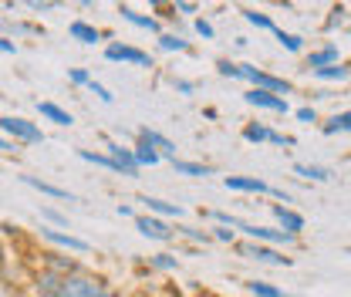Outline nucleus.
I'll use <instances>...</instances> for the list:
<instances>
[{
	"label": "nucleus",
	"mask_w": 351,
	"mask_h": 297,
	"mask_svg": "<svg viewBox=\"0 0 351 297\" xmlns=\"http://www.w3.org/2000/svg\"><path fill=\"white\" fill-rule=\"evenodd\" d=\"M240 78L250 82V88H261V91L280 95V98H287V95L294 91V85H291L287 78H277V75L263 71V68H257V64H240Z\"/></svg>",
	"instance_id": "f257e3e1"
},
{
	"label": "nucleus",
	"mask_w": 351,
	"mask_h": 297,
	"mask_svg": "<svg viewBox=\"0 0 351 297\" xmlns=\"http://www.w3.org/2000/svg\"><path fill=\"white\" fill-rule=\"evenodd\" d=\"M0 132L10 139V142H24V145H38L44 142V132L34 122L21 119V115H3L0 119Z\"/></svg>",
	"instance_id": "f03ea898"
},
{
	"label": "nucleus",
	"mask_w": 351,
	"mask_h": 297,
	"mask_svg": "<svg viewBox=\"0 0 351 297\" xmlns=\"http://www.w3.org/2000/svg\"><path fill=\"white\" fill-rule=\"evenodd\" d=\"M61 297H115V294H108L105 284L88 277V274H68L61 281Z\"/></svg>",
	"instance_id": "7ed1b4c3"
},
{
	"label": "nucleus",
	"mask_w": 351,
	"mask_h": 297,
	"mask_svg": "<svg viewBox=\"0 0 351 297\" xmlns=\"http://www.w3.org/2000/svg\"><path fill=\"white\" fill-rule=\"evenodd\" d=\"M240 254L247 260H257V263H267V267H291L294 257H284L280 247H267V243H254V240H243L240 243Z\"/></svg>",
	"instance_id": "20e7f679"
},
{
	"label": "nucleus",
	"mask_w": 351,
	"mask_h": 297,
	"mask_svg": "<svg viewBox=\"0 0 351 297\" xmlns=\"http://www.w3.org/2000/svg\"><path fill=\"white\" fill-rule=\"evenodd\" d=\"M105 58L108 61H122V64H135V68H152V54L135 47V44H122V41H112L105 47Z\"/></svg>",
	"instance_id": "39448f33"
},
{
	"label": "nucleus",
	"mask_w": 351,
	"mask_h": 297,
	"mask_svg": "<svg viewBox=\"0 0 351 297\" xmlns=\"http://www.w3.org/2000/svg\"><path fill=\"white\" fill-rule=\"evenodd\" d=\"M135 230H138L145 240H156V243H169V240H176V226H169L166 219H159V216H152V213L135 216Z\"/></svg>",
	"instance_id": "423d86ee"
},
{
	"label": "nucleus",
	"mask_w": 351,
	"mask_h": 297,
	"mask_svg": "<svg viewBox=\"0 0 351 297\" xmlns=\"http://www.w3.org/2000/svg\"><path fill=\"white\" fill-rule=\"evenodd\" d=\"M243 102L254 105V108H263V112H277V115H287V112H291L287 98L270 95V91H261V88H247V91H243Z\"/></svg>",
	"instance_id": "0eeeda50"
},
{
	"label": "nucleus",
	"mask_w": 351,
	"mask_h": 297,
	"mask_svg": "<svg viewBox=\"0 0 351 297\" xmlns=\"http://www.w3.org/2000/svg\"><path fill=\"white\" fill-rule=\"evenodd\" d=\"M223 186L230 193H254V196H270V189H274L270 182H263L257 176H226Z\"/></svg>",
	"instance_id": "6e6552de"
},
{
	"label": "nucleus",
	"mask_w": 351,
	"mask_h": 297,
	"mask_svg": "<svg viewBox=\"0 0 351 297\" xmlns=\"http://www.w3.org/2000/svg\"><path fill=\"white\" fill-rule=\"evenodd\" d=\"M331 64H341V51H338V44H321V47H314V51L307 54V61H304L307 71H321V68H331Z\"/></svg>",
	"instance_id": "1a4fd4ad"
},
{
	"label": "nucleus",
	"mask_w": 351,
	"mask_h": 297,
	"mask_svg": "<svg viewBox=\"0 0 351 297\" xmlns=\"http://www.w3.org/2000/svg\"><path fill=\"white\" fill-rule=\"evenodd\" d=\"M41 237L51 240V243H58V247H64V250H71V254H88V250H91L88 240L71 237V233H64V230H58V226H41Z\"/></svg>",
	"instance_id": "9d476101"
},
{
	"label": "nucleus",
	"mask_w": 351,
	"mask_h": 297,
	"mask_svg": "<svg viewBox=\"0 0 351 297\" xmlns=\"http://www.w3.org/2000/svg\"><path fill=\"white\" fill-rule=\"evenodd\" d=\"M138 142H145L149 149H156L162 159H176V142L169 135L156 132V128H142V132H138Z\"/></svg>",
	"instance_id": "9b49d317"
},
{
	"label": "nucleus",
	"mask_w": 351,
	"mask_h": 297,
	"mask_svg": "<svg viewBox=\"0 0 351 297\" xmlns=\"http://www.w3.org/2000/svg\"><path fill=\"white\" fill-rule=\"evenodd\" d=\"M145 210L152 213V216H159V219H182L186 210L179 206V203H169V200H159V196H142L138 200Z\"/></svg>",
	"instance_id": "f8f14e48"
},
{
	"label": "nucleus",
	"mask_w": 351,
	"mask_h": 297,
	"mask_svg": "<svg viewBox=\"0 0 351 297\" xmlns=\"http://www.w3.org/2000/svg\"><path fill=\"white\" fill-rule=\"evenodd\" d=\"M270 213H274V219H277V226H280L284 233L298 237V233L304 230V216L298 210H291V206H270Z\"/></svg>",
	"instance_id": "ddd939ff"
},
{
	"label": "nucleus",
	"mask_w": 351,
	"mask_h": 297,
	"mask_svg": "<svg viewBox=\"0 0 351 297\" xmlns=\"http://www.w3.org/2000/svg\"><path fill=\"white\" fill-rule=\"evenodd\" d=\"M108 149V156L119 163V169L122 176H138V163H135V149H125V145H119V142H108L105 145Z\"/></svg>",
	"instance_id": "4468645a"
},
{
	"label": "nucleus",
	"mask_w": 351,
	"mask_h": 297,
	"mask_svg": "<svg viewBox=\"0 0 351 297\" xmlns=\"http://www.w3.org/2000/svg\"><path fill=\"white\" fill-rule=\"evenodd\" d=\"M21 182L31 186V189H38V193H44V196H51V200H68V203H75V196H71L68 189H61V186H54V182H44L38 176H21Z\"/></svg>",
	"instance_id": "2eb2a0df"
},
{
	"label": "nucleus",
	"mask_w": 351,
	"mask_h": 297,
	"mask_svg": "<svg viewBox=\"0 0 351 297\" xmlns=\"http://www.w3.org/2000/svg\"><path fill=\"white\" fill-rule=\"evenodd\" d=\"M294 176H301L307 182H328L335 172L328 166H317V163H294Z\"/></svg>",
	"instance_id": "dca6fc26"
},
{
	"label": "nucleus",
	"mask_w": 351,
	"mask_h": 297,
	"mask_svg": "<svg viewBox=\"0 0 351 297\" xmlns=\"http://www.w3.org/2000/svg\"><path fill=\"white\" fill-rule=\"evenodd\" d=\"M38 112H41L47 122H54V126H75V115L64 112V108L54 105V102H38Z\"/></svg>",
	"instance_id": "f3484780"
},
{
	"label": "nucleus",
	"mask_w": 351,
	"mask_h": 297,
	"mask_svg": "<svg viewBox=\"0 0 351 297\" xmlns=\"http://www.w3.org/2000/svg\"><path fill=\"white\" fill-rule=\"evenodd\" d=\"M119 14H122V21H129L132 27H142V31H152V34H159V21H156V17H149V14H138V10H132V7H119Z\"/></svg>",
	"instance_id": "a211bd4d"
},
{
	"label": "nucleus",
	"mask_w": 351,
	"mask_h": 297,
	"mask_svg": "<svg viewBox=\"0 0 351 297\" xmlns=\"http://www.w3.org/2000/svg\"><path fill=\"white\" fill-rule=\"evenodd\" d=\"M61 281H64V274L44 270L41 277H38V294L41 297H61Z\"/></svg>",
	"instance_id": "6ab92c4d"
},
{
	"label": "nucleus",
	"mask_w": 351,
	"mask_h": 297,
	"mask_svg": "<svg viewBox=\"0 0 351 297\" xmlns=\"http://www.w3.org/2000/svg\"><path fill=\"white\" fill-rule=\"evenodd\" d=\"M68 34H71L75 41H82V44L101 41V31H98V27H91V24H85V21H71V24H68Z\"/></svg>",
	"instance_id": "aec40b11"
},
{
	"label": "nucleus",
	"mask_w": 351,
	"mask_h": 297,
	"mask_svg": "<svg viewBox=\"0 0 351 297\" xmlns=\"http://www.w3.org/2000/svg\"><path fill=\"white\" fill-rule=\"evenodd\" d=\"M321 132H324V135H345V132H351V108L335 112V115L321 126Z\"/></svg>",
	"instance_id": "412c9836"
},
{
	"label": "nucleus",
	"mask_w": 351,
	"mask_h": 297,
	"mask_svg": "<svg viewBox=\"0 0 351 297\" xmlns=\"http://www.w3.org/2000/svg\"><path fill=\"white\" fill-rule=\"evenodd\" d=\"M311 75H314L317 82H338V85H341V82L351 78V68L348 64H331V68H321V71H311Z\"/></svg>",
	"instance_id": "4be33fe9"
},
{
	"label": "nucleus",
	"mask_w": 351,
	"mask_h": 297,
	"mask_svg": "<svg viewBox=\"0 0 351 297\" xmlns=\"http://www.w3.org/2000/svg\"><path fill=\"white\" fill-rule=\"evenodd\" d=\"M274 38H277V44H280L284 51H291V54H301V51H304V38H301V34H294V31L277 27V31H274Z\"/></svg>",
	"instance_id": "5701e85b"
},
{
	"label": "nucleus",
	"mask_w": 351,
	"mask_h": 297,
	"mask_svg": "<svg viewBox=\"0 0 351 297\" xmlns=\"http://www.w3.org/2000/svg\"><path fill=\"white\" fill-rule=\"evenodd\" d=\"M173 169L179 176H189V179H206L210 176V166H203V163H186V159H173Z\"/></svg>",
	"instance_id": "b1692460"
},
{
	"label": "nucleus",
	"mask_w": 351,
	"mask_h": 297,
	"mask_svg": "<svg viewBox=\"0 0 351 297\" xmlns=\"http://www.w3.org/2000/svg\"><path fill=\"white\" fill-rule=\"evenodd\" d=\"M78 156H82V159H85V163H91V166H101V169L122 172V169H119V163H115V159H112V156H108V152H91V149H82V152H78Z\"/></svg>",
	"instance_id": "393cba45"
},
{
	"label": "nucleus",
	"mask_w": 351,
	"mask_h": 297,
	"mask_svg": "<svg viewBox=\"0 0 351 297\" xmlns=\"http://www.w3.org/2000/svg\"><path fill=\"white\" fill-rule=\"evenodd\" d=\"M243 21H247V24H254V27H261V31H277L274 17H270V14H263V10H250V7H243Z\"/></svg>",
	"instance_id": "a878e982"
},
{
	"label": "nucleus",
	"mask_w": 351,
	"mask_h": 297,
	"mask_svg": "<svg viewBox=\"0 0 351 297\" xmlns=\"http://www.w3.org/2000/svg\"><path fill=\"white\" fill-rule=\"evenodd\" d=\"M270 132L274 128L267 126V122H250V126H243V139L247 142H270Z\"/></svg>",
	"instance_id": "bb28decb"
},
{
	"label": "nucleus",
	"mask_w": 351,
	"mask_h": 297,
	"mask_svg": "<svg viewBox=\"0 0 351 297\" xmlns=\"http://www.w3.org/2000/svg\"><path fill=\"white\" fill-rule=\"evenodd\" d=\"M243 287H247L254 297H287L280 287H274V284H267V281H247Z\"/></svg>",
	"instance_id": "cd10ccee"
},
{
	"label": "nucleus",
	"mask_w": 351,
	"mask_h": 297,
	"mask_svg": "<svg viewBox=\"0 0 351 297\" xmlns=\"http://www.w3.org/2000/svg\"><path fill=\"white\" fill-rule=\"evenodd\" d=\"M135 163H138V169H142V166H159L162 156H159L156 149H149L145 142H138V145H135Z\"/></svg>",
	"instance_id": "c85d7f7f"
},
{
	"label": "nucleus",
	"mask_w": 351,
	"mask_h": 297,
	"mask_svg": "<svg viewBox=\"0 0 351 297\" xmlns=\"http://www.w3.org/2000/svg\"><path fill=\"white\" fill-rule=\"evenodd\" d=\"M159 51H169V54H182V51H189V41L186 38H179V34H159Z\"/></svg>",
	"instance_id": "c756f323"
},
{
	"label": "nucleus",
	"mask_w": 351,
	"mask_h": 297,
	"mask_svg": "<svg viewBox=\"0 0 351 297\" xmlns=\"http://www.w3.org/2000/svg\"><path fill=\"white\" fill-rule=\"evenodd\" d=\"M149 267H152V270H179V257L176 254H156V257H149Z\"/></svg>",
	"instance_id": "7c9ffc66"
},
{
	"label": "nucleus",
	"mask_w": 351,
	"mask_h": 297,
	"mask_svg": "<svg viewBox=\"0 0 351 297\" xmlns=\"http://www.w3.org/2000/svg\"><path fill=\"white\" fill-rule=\"evenodd\" d=\"M176 233L186 237V240H193V243H210V240H213L210 230H196V226H176Z\"/></svg>",
	"instance_id": "2f4dec72"
},
{
	"label": "nucleus",
	"mask_w": 351,
	"mask_h": 297,
	"mask_svg": "<svg viewBox=\"0 0 351 297\" xmlns=\"http://www.w3.org/2000/svg\"><path fill=\"white\" fill-rule=\"evenodd\" d=\"M210 237H213V240H219V243H237V230H230V226H213V230H210Z\"/></svg>",
	"instance_id": "473e14b6"
},
{
	"label": "nucleus",
	"mask_w": 351,
	"mask_h": 297,
	"mask_svg": "<svg viewBox=\"0 0 351 297\" xmlns=\"http://www.w3.org/2000/svg\"><path fill=\"white\" fill-rule=\"evenodd\" d=\"M193 27H196V34H199V38H206V41H213V38H217V31H213V24H210L206 17H196V21H193Z\"/></svg>",
	"instance_id": "72a5a7b5"
},
{
	"label": "nucleus",
	"mask_w": 351,
	"mask_h": 297,
	"mask_svg": "<svg viewBox=\"0 0 351 297\" xmlns=\"http://www.w3.org/2000/svg\"><path fill=\"white\" fill-rule=\"evenodd\" d=\"M88 91H91V95H95L98 102H105V105H112V102H115V95H112V91H108L105 85H98L95 78H91V85H88Z\"/></svg>",
	"instance_id": "f704fd0d"
},
{
	"label": "nucleus",
	"mask_w": 351,
	"mask_h": 297,
	"mask_svg": "<svg viewBox=\"0 0 351 297\" xmlns=\"http://www.w3.org/2000/svg\"><path fill=\"white\" fill-rule=\"evenodd\" d=\"M217 71L223 78H240V64H237V61H226V58L217 61Z\"/></svg>",
	"instance_id": "c9c22d12"
},
{
	"label": "nucleus",
	"mask_w": 351,
	"mask_h": 297,
	"mask_svg": "<svg viewBox=\"0 0 351 297\" xmlns=\"http://www.w3.org/2000/svg\"><path fill=\"white\" fill-rule=\"evenodd\" d=\"M68 82H71V85H91V75H88L85 68H71V71H68Z\"/></svg>",
	"instance_id": "e433bc0d"
},
{
	"label": "nucleus",
	"mask_w": 351,
	"mask_h": 297,
	"mask_svg": "<svg viewBox=\"0 0 351 297\" xmlns=\"http://www.w3.org/2000/svg\"><path fill=\"white\" fill-rule=\"evenodd\" d=\"M41 216L47 219V223H54L58 230H61V226H68V216H61V213H58V210H51V206H44Z\"/></svg>",
	"instance_id": "4c0bfd02"
},
{
	"label": "nucleus",
	"mask_w": 351,
	"mask_h": 297,
	"mask_svg": "<svg viewBox=\"0 0 351 297\" xmlns=\"http://www.w3.org/2000/svg\"><path fill=\"white\" fill-rule=\"evenodd\" d=\"M270 142H274V145H287V149H291L298 139H294V135H284V132H277V128H274V132H270Z\"/></svg>",
	"instance_id": "58836bf2"
},
{
	"label": "nucleus",
	"mask_w": 351,
	"mask_h": 297,
	"mask_svg": "<svg viewBox=\"0 0 351 297\" xmlns=\"http://www.w3.org/2000/svg\"><path fill=\"white\" fill-rule=\"evenodd\" d=\"M298 119H301V122H307V126H311V122H317V112H314V105H304V108H298Z\"/></svg>",
	"instance_id": "ea45409f"
},
{
	"label": "nucleus",
	"mask_w": 351,
	"mask_h": 297,
	"mask_svg": "<svg viewBox=\"0 0 351 297\" xmlns=\"http://www.w3.org/2000/svg\"><path fill=\"white\" fill-rule=\"evenodd\" d=\"M173 10H179V14H196L199 7H196V3H189V0H176Z\"/></svg>",
	"instance_id": "a19ab883"
},
{
	"label": "nucleus",
	"mask_w": 351,
	"mask_h": 297,
	"mask_svg": "<svg viewBox=\"0 0 351 297\" xmlns=\"http://www.w3.org/2000/svg\"><path fill=\"white\" fill-rule=\"evenodd\" d=\"M173 85H176V91H182V95H193V91H196V85H193V82H186V78H176Z\"/></svg>",
	"instance_id": "79ce46f5"
},
{
	"label": "nucleus",
	"mask_w": 351,
	"mask_h": 297,
	"mask_svg": "<svg viewBox=\"0 0 351 297\" xmlns=\"http://www.w3.org/2000/svg\"><path fill=\"white\" fill-rule=\"evenodd\" d=\"M0 51L3 54H17V44L10 41V38H0Z\"/></svg>",
	"instance_id": "37998d69"
},
{
	"label": "nucleus",
	"mask_w": 351,
	"mask_h": 297,
	"mask_svg": "<svg viewBox=\"0 0 351 297\" xmlns=\"http://www.w3.org/2000/svg\"><path fill=\"white\" fill-rule=\"evenodd\" d=\"M0 152H17V142H10L7 135H0Z\"/></svg>",
	"instance_id": "c03bdc74"
},
{
	"label": "nucleus",
	"mask_w": 351,
	"mask_h": 297,
	"mask_svg": "<svg viewBox=\"0 0 351 297\" xmlns=\"http://www.w3.org/2000/svg\"><path fill=\"white\" fill-rule=\"evenodd\" d=\"M54 7H58V3H38V0L27 3V10H54Z\"/></svg>",
	"instance_id": "a18cd8bd"
},
{
	"label": "nucleus",
	"mask_w": 351,
	"mask_h": 297,
	"mask_svg": "<svg viewBox=\"0 0 351 297\" xmlns=\"http://www.w3.org/2000/svg\"><path fill=\"white\" fill-rule=\"evenodd\" d=\"M115 213H119V216H132V206H129V203H119V210H115Z\"/></svg>",
	"instance_id": "49530a36"
}]
</instances>
